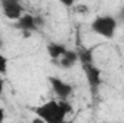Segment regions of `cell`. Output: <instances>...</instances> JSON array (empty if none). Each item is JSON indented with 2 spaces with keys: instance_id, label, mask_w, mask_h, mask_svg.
<instances>
[{
  "instance_id": "9c48e42d",
  "label": "cell",
  "mask_w": 124,
  "mask_h": 123,
  "mask_svg": "<svg viewBox=\"0 0 124 123\" xmlns=\"http://www.w3.org/2000/svg\"><path fill=\"white\" fill-rule=\"evenodd\" d=\"M78 52V61H81L82 65L85 64H93L94 58H93V49H88V48H81Z\"/></svg>"
},
{
  "instance_id": "6da1fadb",
  "label": "cell",
  "mask_w": 124,
  "mask_h": 123,
  "mask_svg": "<svg viewBox=\"0 0 124 123\" xmlns=\"http://www.w3.org/2000/svg\"><path fill=\"white\" fill-rule=\"evenodd\" d=\"M72 107L66 100H49L46 103H43L42 106L35 109V113L39 116V119H42V122L46 123H62L65 120L66 114L71 113Z\"/></svg>"
},
{
  "instance_id": "277c9868",
  "label": "cell",
  "mask_w": 124,
  "mask_h": 123,
  "mask_svg": "<svg viewBox=\"0 0 124 123\" xmlns=\"http://www.w3.org/2000/svg\"><path fill=\"white\" fill-rule=\"evenodd\" d=\"M1 7L4 16L12 20H17L23 15V7L19 0H1Z\"/></svg>"
},
{
  "instance_id": "52a82bcc",
  "label": "cell",
  "mask_w": 124,
  "mask_h": 123,
  "mask_svg": "<svg viewBox=\"0 0 124 123\" xmlns=\"http://www.w3.org/2000/svg\"><path fill=\"white\" fill-rule=\"evenodd\" d=\"M78 61V52L77 51H69V49H66L63 54H62V57L59 58V67L62 68H71V67H74V64Z\"/></svg>"
},
{
  "instance_id": "8fae6325",
  "label": "cell",
  "mask_w": 124,
  "mask_h": 123,
  "mask_svg": "<svg viewBox=\"0 0 124 123\" xmlns=\"http://www.w3.org/2000/svg\"><path fill=\"white\" fill-rule=\"evenodd\" d=\"M63 6H66V7H71V6H74V3L77 1V0H59Z\"/></svg>"
},
{
  "instance_id": "3957f363",
  "label": "cell",
  "mask_w": 124,
  "mask_h": 123,
  "mask_svg": "<svg viewBox=\"0 0 124 123\" xmlns=\"http://www.w3.org/2000/svg\"><path fill=\"white\" fill-rule=\"evenodd\" d=\"M84 68V72H85V77H87V81L90 84V88L93 96H95V93L98 91V87L101 86V70L98 67H95L93 64H85L82 65Z\"/></svg>"
},
{
  "instance_id": "ba28073f",
  "label": "cell",
  "mask_w": 124,
  "mask_h": 123,
  "mask_svg": "<svg viewBox=\"0 0 124 123\" xmlns=\"http://www.w3.org/2000/svg\"><path fill=\"white\" fill-rule=\"evenodd\" d=\"M66 51V46L62 44H56V42H51L48 45V54L52 60H59L62 57V54Z\"/></svg>"
},
{
  "instance_id": "7c38bea8",
  "label": "cell",
  "mask_w": 124,
  "mask_h": 123,
  "mask_svg": "<svg viewBox=\"0 0 124 123\" xmlns=\"http://www.w3.org/2000/svg\"><path fill=\"white\" fill-rule=\"evenodd\" d=\"M3 90H4V80L0 78V94L3 93Z\"/></svg>"
},
{
  "instance_id": "30bf717a",
  "label": "cell",
  "mask_w": 124,
  "mask_h": 123,
  "mask_svg": "<svg viewBox=\"0 0 124 123\" xmlns=\"http://www.w3.org/2000/svg\"><path fill=\"white\" fill-rule=\"evenodd\" d=\"M6 72H7V58L0 52V74L6 75Z\"/></svg>"
},
{
  "instance_id": "8992f818",
  "label": "cell",
  "mask_w": 124,
  "mask_h": 123,
  "mask_svg": "<svg viewBox=\"0 0 124 123\" xmlns=\"http://www.w3.org/2000/svg\"><path fill=\"white\" fill-rule=\"evenodd\" d=\"M16 28L20 29V31H36L38 26H36V22H35V16L32 15H22L17 20H16Z\"/></svg>"
},
{
  "instance_id": "9a60e30c",
  "label": "cell",
  "mask_w": 124,
  "mask_h": 123,
  "mask_svg": "<svg viewBox=\"0 0 124 123\" xmlns=\"http://www.w3.org/2000/svg\"><path fill=\"white\" fill-rule=\"evenodd\" d=\"M0 46H1V39H0Z\"/></svg>"
},
{
  "instance_id": "5bb4252c",
  "label": "cell",
  "mask_w": 124,
  "mask_h": 123,
  "mask_svg": "<svg viewBox=\"0 0 124 123\" xmlns=\"http://www.w3.org/2000/svg\"><path fill=\"white\" fill-rule=\"evenodd\" d=\"M120 19H121V20H124V7L120 10Z\"/></svg>"
},
{
  "instance_id": "5b68a950",
  "label": "cell",
  "mask_w": 124,
  "mask_h": 123,
  "mask_svg": "<svg viewBox=\"0 0 124 123\" xmlns=\"http://www.w3.org/2000/svg\"><path fill=\"white\" fill-rule=\"evenodd\" d=\"M49 83H51V86H52L55 94L61 100H68L69 96L72 94V86L68 84L66 81L61 80V78H58V77H51L49 78Z\"/></svg>"
},
{
  "instance_id": "2e32d148",
  "label": "cell",
  "mask_w": 124,
  "mask_h": 123,
  "mask_svg": "<svg viewBox=\"0 0 124 123\" xmlns=\"http://www.w3.org/2000/svg\"><path fill=\"white\" fill-rule=\"evenodd\" d=\"M0 1H1V0H0Z\"/></svg>"
},
{
  "instance_id": "4fadbf2b",
  "label": "cell",
  "mask_w": 124,
  "mask_h": 123,
  "mask_svg": "<svg viewBox=\"0 0 124 123\" xmlns=\"http://www.w3.org/2000/svg\"><path fill=\"white\" fill-rule=\"evenodd\" d=\"M3 120H4V110L0 107V123L3 122Z\"/></svg>"
},
{
  "instance_id": "7a4b0ae2",
  "label": "cell",
  "mask_w": 124,
  "mask_h": 123,
  "mask_svg": "<svg viewBox=\"0 0 124 123\" xmlns=\"http://www.w3.org/2000/svg\"><path fill=\"white\" fill-rule=\"evenodd\" d=\"M91 29L97 35L111 39L116 35L117 29V19L110 16V15H104V16H97L91 23Z\"/></svg>"
}]
</instances>
